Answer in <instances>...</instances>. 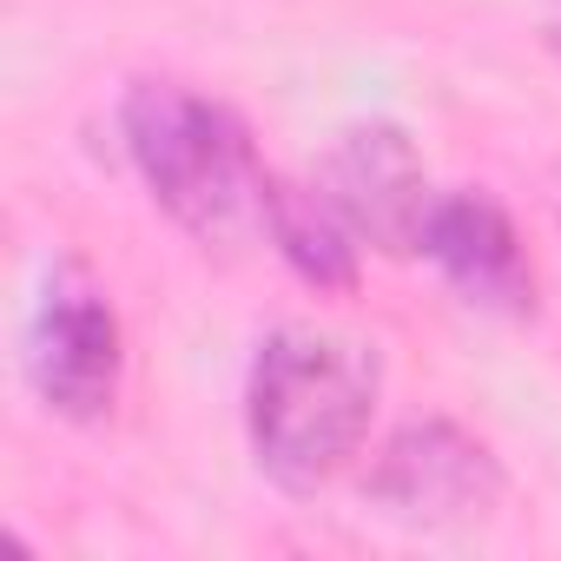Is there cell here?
Masks as SVG:
<instances>
[{
  "label": "cell",
  "mask_w": 561,
  "mask_h": 561,
  "mask_svg": "<svg viewBox=\"0 0 561 561\" xmlns=\"http://www.w3.org/2000/svg\"><path fill=\"white\" fill-rule=\"evenodd\" d=\"M377 351L337 331H311V324H285L271 331L251 357V383H244V430L257 449V469L311 495L318 482H331L377 410Z\"/></svg>",
  "instance_id": "6da1fadb"
},
{
  "label": "cell",
  "mask_w": 561,
  "mask_h": 561,
  "mask_svg": "<svg viewBox=\"0 0 561 561\" xmlns=\"http://www.w3.org/2000/svg\"><path fill=\"white\" fill-rule=\"evenodd\" d=\"M119 126L146 192L198 244H238L244 231H264L277 179L264 172L238 113L179 80H139L119 106Z\"/></svg>",
  "instance_id": "7a4b0ae2"
},
{
  "label": "cell",
  "mask_w": 561,
  "mask_h": 561,
  "mask_svg": "<svg viewBox=\"0 0 561 561\" xmlns=\"http://www.w3.org/2000/svg\"><path fill=\"white\" fill-rule=\"evenodd\" d=\"M119 318L113 305L73 271H54V285L34 311V331H27V377L41 390V403L54 416H73V423H93L113 410L119 397Z\"/></svg>",
  "instance_id": "3957f363"
},
{
  "label": "cell",
  "mask_w": 561,
  "mask_h": 561,
  "mask_svg": "<svg viewBox=\"0 0 561 561\" xmlns=\"http://www.w3.org/2000/svg\"><path fill=\"white\" fill-rule=\"evenodd\" d=\"M502 495V469L495 456L462 436L456 423H410L383 443L377 469H370V502H383L403 522H476L489 515Z\"/></svg>",
  "instance_id": "277c9868"
},
{
  "label": "cell",
  "mask_w": 561,
  "mask_h": 561,
  "mask_svg": "<svg viewBox=\"0 0 561 561\" xmlns=\"http://www.w3.org/2000/svg\"><path fill=\"white\" fill-rule=\"evenodd\" d=\"M318 192L337 205V218H344L357 238H370V244H383V251H416V244H423V218H430V205H436L416 146H410L397 126H383V119L351 126V133L331 146Z\"/></svg>",
  "instance_id": "5b68a950"
},
{
  "label": "cell",
  "mask_w": 561,
  "mask_h": 561,
  "mask_svg": "<svg viewBox=\"0 0 561 561\" xmlns=\"http://www.w3.org/2000/svg\"><path fill=\"white\" fill-rule=\"evenodd\" d=\"M416 251H430V264L482 311L522 318L535 305V271L522 257V238H515L508 211L495 198H482V192L436 198L430 218H423V244Z\"/></svg>",
  "instance_id": "8992f818"
},
{
  "label": "cell",
  "mask_w": 561,
  "mask_h": 561,
  "mask_svg": "<svg viewBox=\"0 0 561 561\" xmlns=\"http://www.w3.org/2000/svg\"><path fill=\"white\" fill-rule=\"evenodd\" d=\"M264 238L298 264V277H311L318 291H344L357 277V231L337 218V205L324 192H298V185H271V211H264Z\"/></svg>",
  "instance_id": "52a82bcc"
},
{
  "label": "cell",
  "mask_w": 561,
  "mask_h": 561,
  "mask_svg": "<svg viewBox=\"0 0 561 561\" xmlns=\"http://www.w3.org/2000/svg\"><path fill=\"white\" fill-rule=\"evenodd\" d=\"M554 54H561V27H554Z\"/></svg>",
  "instance_id": "ba28073f"
}]
</instances>
